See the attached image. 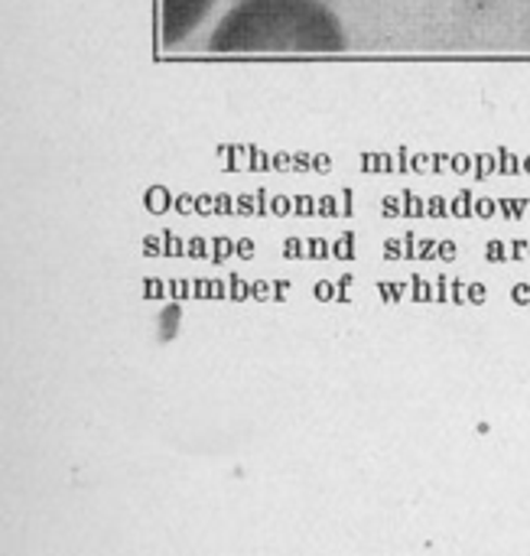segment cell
<instances>
[{"label": "cell", "instance_id": "cell-1", "mask_svg": "<svg viewBox=\"0 0 530 556\" xmlns=\"http://www.w3.org/2000/svg\"><path fill=\"white\" fill-rule=\"evenodd\" d=\"M209 46L215 52H342L345 33L319 0H241Z\"/></svg>", "mask_w": 530, "mask_h": 556}, {"label": "cell", "instance_id": "cell-2", "mask_svg": "<svg viewBox=\"0 0 530 556\" xmlns=\"http://www.w3.org/2000/svg\"><path fill=\"white\" fill-rule=\"evenodd\" d=\"M212 0H163V39L166 46L186 39L209 13Z\"/></svg>", "mask_w": 530, "mask_h": 556}]
</instances>
